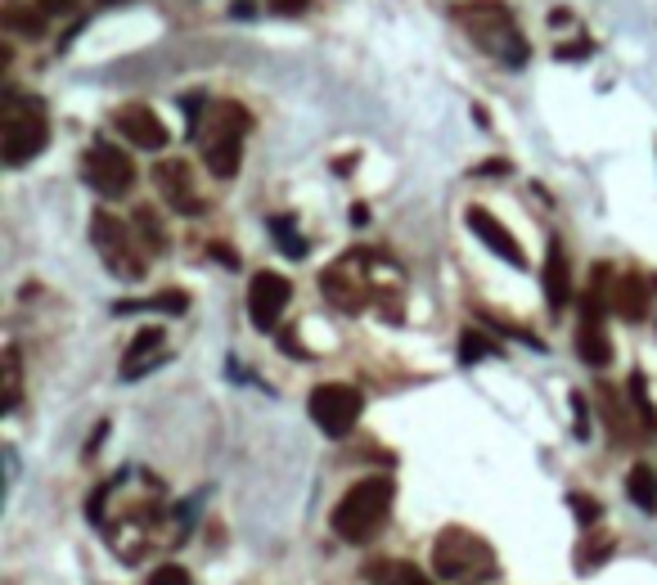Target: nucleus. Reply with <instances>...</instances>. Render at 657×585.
I'll list each match as a JSON object with an SVG mask.
<instances>
[{"label":"nucleus","instance_id":"1","mask_svg":"<svg viewBox=\"0 0 657 585\" xmlns=\"http://www.w3.org/2000/svg\"><path fill=\"white\" fill-rule=\"evenodd\" d=\"M392 500H396V482L387 473L360 477V482L347 486V495L333 504V518H329L333 536L347 540V545H365V540H374L378 531L387 527Z\"/></svg>","mask_w":657,"mask_h":585},{"label":"nucleus","instance_id":"2","mask_svg":"<svg viewBox=\"0 0 657 585\" xmlns=\"http://www.w3.org/2000/svg\"><path fill=\"white\" fill-rule=\"evenodd\" d=\"M450 14L464 23V32L473 36L491 59H500L504 68H527L531 45L522 41V32L513 27V14L504 0H459Z\"/></svg>","mask_w":657,"mask_h":585},{"label":"nucleus","instance_id":"3","mask_svg":"<svg viewBox=\"0 0 657 585\" xmlns=\"http://www.w3.org/2000/svg\"><path fill=\"white\" fill-rule=\"evenodd\" d=\"M432 572L455 585H482L495 576V549L486 545L477 531L446 527L432 540Z\"/></svg>","mask_w":657,"mask_h":585},{"label":"nucleus","instance_id":"4","mask_svg":"<svg viewBox=\"0 0 657 585\" xmlns=\"http://www.w3.org/2000/svg\"><path fill=\"white\" fill-rule=\"evenodd\" d=\"M50 144V117L45 104L32 95H9L5 117H0V158L5 167H23Z\"/></svg>","mask_w":657,"mask_h":585},{"label":"nucleus","instance_id":"5","mask_svg":"<svg viewBox=\"0 0 657 585\" xmlns=\"http://www.w3.org/2000/svg\"><path fill=\"white\" fill-rule=\"evenodd\" d=\"M90 239H95L99 257H104V266L113 270L117 279L135 284V279L149 275V257H144L140 234H135V225H126L122 216L95 212V216H90Z\"/></svg>","mask_w":657,"mask_h":585},{"label":"nucleus","instance_id":"6","mask_svg":"<svg viewBox=\"0 0 657 585\" xmlns=\"http://www.w3.org/2000/svg\"><path fill=\"white\" fill-rule=\"evenodd\" d=\"M243 135H248V113L230 99L212 104V122L203 135V162L216 180H234L243 167Z\"/></svg>","mask_w":657,"mask_h":585},{"label":"nucleus","instance_id":"7","mask_svg":"<svg viewBox=\"0 0 657 585\" xmlns=\"http://www.w3.org/2000/svg\"><path fill=\"white\" fill-rule=\"evenodd\" d=\"M360 410H365V396H360L351 383H320V387H311V396H306V414H311V423L333 441L351 437Z\"/></svg>","mask_w":657,"mask_h":585},{"label":"nucleus","instance_id":"8","mask_svg":"<svg viewBox=\"0 0 657 585\" xmlns=\"http://www.w3.org/2000/svg\"><path fill=\"white\" fill-rule=\"evenodd\" d=\"M81 176H86V185L95 194L117 203V198H126L135 189V162L117 144H90L86 158H81Z\"/></svg>","mask_w":657,"mask_h":585},{"label":"nucleus","instance_id":"9","mask_svg":"<svg viewBox=\"0 0 657 585\" xmlns=\"http://www.w3.org/2000/svg\"><path fill=\"white\" fill-rule=\"evenodd\" d=\"M288 297H293V284H288L279 270H257L252 284H248V320H252V329L275 333V324H279V315H284Z\"/></svg>","mask_w":657,"mask_h":585},{"label":"nucleus","instance_id":"10","mask_svg":"<svg viewBox=\"0 0 657 585\" xmlns=\"http://www.w3.org/2000/svg\"><path fill=\"white\" fill-rule=\"evenodd\" d=\"M113 131L122 135L126 144H135V149H167V144H171V135H167V126H162V117L153 113V108H144V104L117 108Z\"/></svg>","mask_w":657,"mask_h":585},{"label":"nucleus","instance_id":"11","mask_svg":"<svg viewBox=\"0 0 657 585\" xmlns=\"http://www.w3.org/2000/svg\"><path fill=\"white\" fill-rule=\"evenodd\" d=\"M153 185L162 189V198H167L171 212H180V216H203V198H198V189H194V180H189V167H185V162H176V158L158 162V167H153Z\"/></svg>","mask_w":657,"mask_h":585},{"label":"nucleus","instance_id":"12","mask_svg":"<svg viewBox=\"0 0 657 585\" xmlns=\"http://www.w3.org/2000/svg\"><path fill=\"white\" fill-rule=\"evenodd\" d=\"M464 225L477 234V239L486 243V248L495 252V257H504L513 270H527V252L518 248V239H513L509 230H504V221H495L486 207H464Z\"/></svg>","mask_w":657,"mask_h":585},{"label":"nucleus","instance_id":"13","mask_svg":"<svg viewBox=\"0 0 657 585\" xmlns=\"http://www.w3.org/2000/svg\"><path fill=\"white\" fill-rule=\"evenodd\" d=\"M540 284H545V302L554 315L567 311V302H572L576 284H572V266H567V252L563 243H549L545 252V270H540Z\"/></svg>","mask_w":657,"mask_h":585},{"label":"nucleus","instance_id":"14","mask_svg":"<svg viewBox=\"0 0 657 585\" xmlns=\"http://www.w3.org/2000/svg\"><path fill=\"white\" fill-rule=\"evenodd\" d=\"M347 270H351L347 261H338V266H329V270H324V275H320V293L329 297V302L338 306V311L356 315L360 306H369V288H365V279H360V275L351 279Z\"/></svg>","mask_w":657,"mask_h":585},{"label":"nucleus","instance_id":"15","mask_svg":"<svg viewBox=\"0 0 657 585\" xmlns=\"http://www.w3.org/2000/svg\"><path fill=\"white\" fill-rule=\"evenodd\" d=\"M608 306L626 324H644L648 320V284L639 275H621L617 284L608 288Z\"/></svg>","mask_w":657,"mask_h":585},{"label":"nucleus","instance_id":"16","mask_svg":"<svg viewBox=\"0 0 657 585\" xmlns=\"http://www.w3.org/2000/svg\"><path fill=\"white\" fill-rule=\"evenodd\" d=\"M0 27L14 36H45V27H50V14H45L41 5H5L0 9Z\"/></svg>","mask_w":657,"mask_h":585},{"label":"nucleus","instance_id":"17","mask_svg":"<svg viewBox=\"0 0 657 585\" xmlns=\"http://www.w3.org/2000/svg\"><path fill=\"white\" fill-rule=\"evenodd\" d=\"M576 356H581L585 365H594V369L608 365V360H612V342L603 338V324H594V320L576 324Z\"/></svg>","mask_w":657,"mask_h":585},{"label":"nucleus","instance_id":"18","mask_svg":"<svg viewBox=\"0 0 657 585\" xmlns=\"http://www.w3.org/2000/svg\"><path fill=\"white\" fill-rule=\"evenodd\" d=\"M594 392H599V410H603V419H608L612 441H617V446H626V441H635V432H630V414L617 405V396H612V387H608V383H599V387H594Z\"/></svg>","mask_w":657,"mask_h":585},{"label":"nucleus","instance_id":"19","mask_svg":"<svg viewBox=\"0 0 657 585\" xmlns=\"http://www.w3.org/2000/svg\"><path fill=\"white\" fill-rule=\"evenodd\" d=\"M189 306V297L180 293V288H167V293H153V297H144V302H117L113 311L117 315H126V311H162V315H180Z\"/></svg>","mask_w":657,"mask_h":585},{"label":"nucleus","instance_id":"20","mask_svg":"<svg viewBox=\"0 0 657 585\" xmlns=\"http://www.w3.org/2000/svg\"><path fill=\"white\" fill-rule=\"evenodd\" d=\"M626 495L639 504V509L653 513L657 509V477H653V468H648V464L630 468V473H626Z\"/></svg>","mask_w":657,"mask_h":585},{"label":"nucleus","instance_id":"21","mask_svg":"<svg viewBox=\"0 0 657 585\" xmlns=\"http://www.w3.org/2000/svg\"><path fill=\"white\" fill-rule=\"evenodd\" d=\"M369 581L374 585H432L428 576L410 563H374L369 567Z\"/></svg>","mask_w":657,"mask_h":585},{"label":"nucleus","instance_id":"22","mask_svg":"<svg viewBox=\"0 0 657 585\" xmlns=\"http://www.w3.org/2000/svg\"><path fill=\"white\" fill-rule=\"evenodd\" d=\"M491 356H504V351H500V342H491L482 329L459 333V360H464V365H477V360H491Z\"/></svg>","mask_w":657,"mask_h":585},{"label":"nucleus","instance_id":"23","mask_svg":"<svg viewBox=\"0 0 657 585\" xmlns=\"http://www.w3.org/2000/svg\"><path fill=\"white\" fill-rule=\"evenodd\" d=\"M131 225H135V234H140L144 248L167 252V230H162V221H158V212H153V207H135Z\"/></svg>","mask_w":657,"mask_h":585},{"label":"nucleus","instance_id":"24","mask_svg":"<svg viewBox=\"0 0 657 585\" xmlns=\"http://www.w3.org/2000/svg\"><path fill=\"white\" fill-rule=\"evenodd\" d=\"M270 234H275V243H279L284 257H306V239H302V230H297L293 216H270Z\"/></svg>","mask_w":657,"mask_h":585},{"label":"nucleus","instance_id":"25","mask_svg":"<svg viewBox=\"0 0 657 585\" xmlns=\"http://www.w3.org/2000/svg\"><path fill=\"white\" fill-rule=\"evenodd\" d=\"M18 405H23V356H18V347L5 351V410L14 414Z\"/></svg>","mask_w":657,"mask_h":585},{"label":"nucleus","instance_id":"26","mask_svg":"<svg viewBox=\"0 0 657 585\" xmlns=\"http://www.w3.org/2000/svg\"><path fill=\"white\" fill-rule=\"evenodd\" d=\"M612 549H617V540L603 536V531H590V540L581 545V567H599L603 558L612 554Z\"/></svg>","mask_w":657,"mask_h":585},{"label":"nucleus","instance_id":"27","mask_svg":"<svg viewBox=\"0 0 657 585\" xmlns=\"http://www.w3.org/2000/svg\"><path fill=\"white\" fill-rule=\"evenodd\" d=\"M630 405L639 410V419L648 423V428H657V410H653V401H648V387H644V374H630Z\"/></svg>","mask_w":657,"mask_h":585},{"label":"nucleus","instance_id":"28","mask_svg":"<svg viewBox=\"0 0 657 585\" xmlns=\"http://www.w3.org/2000/svg\"><path fill=\"white\" fill-rule=\"evenodd\" d=\"M567 504H572V513L585 522V527H594V522L603 518V504L590 500V495H576V491H572V495H567Z\"/></svg>","mask_w":657,"mask_h":585},{"label":"nucleus","instance_id":"29","mask_svg":"<svg viewBox=\"0 0 657 585\" xmlns=\"http://www.w3.org/2000/svg\"><path fill=\"white\" fill-rule=\"evenodd\" d=\"M149 585H194V581H189V572L180 563H162L149 572Z\"/></svg>","mask_w":657,"mask_h":585},{"label":"nucleus","instance_id":"30","mask_svg":"<svg viewBox=\"0 0 657 585\" xmlns=\"http://www.w3.org/2000/svg\"><path fill=\"white\" fill-rule=\"evenodd\" d=\"M572 423H576V441H585L590 437V405H585V396L581 392H572Z\"/></svg>","mask_w":657,"mask_h":585},{"label":"nucleus","instance_id":"31","mask_svg":"<svg viewBox=\"0 0 657 585\" xmlns=\"http://www.w3.org/2000/svg\"><path fill=\"white\" fill-rule=\"evenodd\" d=\"M509 158H486V162H477V167H473V176L477 180H491V176H509Z\"/></svg>","mask_w":657,"mask_h":585},{"label":"nucleus","instance_id":"32","mask_svg":"<svg viewBox=\"0 0 657 585\" xmlns=\"http://www.w3.org/2000/svg\"><path fill=\"white\" fill-rule=\"evenodd\" d=\"M180 108H185V117H189V135H198V113H203V95H185V99H180Z\"/></svg>","mask_w":657,"mask_h":585},{"label":"nucleus","instance_id":"33","mask_svg":"<svg viewBox=\"0 0 657 585\" xmlns=\"http://www.w3.org/2000/svg\"><path fill=\"white\" fill-rule=\"evenodd\" d=\"M585 54H590V41H567V45H558L554 50V59H585Z\"/></svg>","mask_w":657,"mask_h":585},{"label":"nucleus","instance_id":"34","mask_svg":"<svg viewBox=\"0 0 657 585\" xmlns=\"http://www.w3.org/2000/svg\"><path fill=\"white\" fill-rule=\"evenodd\" d=\"M270 9H275V14H284V18H293V14H306V9H311V0H270Z\"/></svg>","mask_w":657,"mask_h":585},{"label":"nucleus","instance_id":"35","mask_svg":"<svg viewBox=\"0 0 657 585\" xmlns=\"http://www.w3.org/2000/svg\"><path fill=\"white\" fill-rule=\"evenodd\" d=\"M104 500H108V482L99 486L95 495H90V504H86V513H90V522H104Z\"/></svg>","mask_w":657,"mask_h":585},{"label":"nucleus","instance_id":"36","mask_svg":"<svg viewBox=\"0 0 657 585\" xmlns=\"http://www.w3.org/2000/svg\"><path fill=\"white\" fill-rule=\"evenodd\" d=\"M216 257H221V266H230V270L239 266V257L230 252V243H212V261H216Z\"/></svg>","mask_w":657,"mask_h":585},{"label":"nucleus","instance_id":"37","mask_svg":"<svg viewBox=\"0 0 657 585\" xmlns=\"http://www.w3.org/2000/svg\"><path fill=\"white\" fill-rule=\"evenodd\" d=\"M230 14H234V18H252V14H257V5H252V0H234Z\"/></svg>","mask_w":657,"mask_h":585},{"label":"nucleus","instance_id":"38","mask_svg":"<svg viewBox=\"0 0 657 585\" xmlns=\"http://www.w3.org/2000/svg\"><path fill=\"white\" fill-rule=\"evenodd\" d=\"M365 221H369V212L356 203V207H351V225H365Z\"/></svg>","mask_w":657,"mask_h":585}]
</instances>
